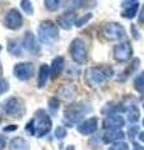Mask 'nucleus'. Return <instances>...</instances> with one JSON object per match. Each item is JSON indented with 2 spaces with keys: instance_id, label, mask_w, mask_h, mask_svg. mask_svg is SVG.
<instances>
[{
  "instance_id": "aec40b11",
  "label": "nucleus",
  "mask_w": 144,
  "mask_h": 150,
  "mask_svg": "<svg viewBox=\"0 0 144 150\" xmlns=\"http://www.w3.org/2000/svg\"><path fill=\"white\" fill-rule=\"evenodd\" d=\"M57 94L59 98H62L64 100H72L75 95V91H74V88H72L70 85H64L59 89Z\"/></svg>"
},
{
  "instance_id": "a18cd8bd",
  "label": "nucleus",
  "mask_w": 144,
  "mask_h": 150,
  "mask_svg": "<svg viewBox=\"0 0 144 150\" xmlns=\"http://www.w3.org/2000/svg\"><path fill=\"white\" fill-rule=\"evenodd\" d=\"M143 109H144V104H143Z\"/></svg>"
},
{
  "instance_id": "6ab92c4d",
  "label": "nucleus",
  "mask_w": 144,
  "mask_h": 150,
  "mask_svg": "<svg viewBox=\"0 0 144 150\" xmlns=\"http://www.w3.org/2000/svg\"><path fill=\"white\" fill-rule=\"evenodd\" d=\"M8 51L14 56H21L23 54V46L16 39H9L8 40Z\"/></svg>"
},
{
  "instance_id": "4be33fe9",
  "label": "nucleus",
  "mask_w": 144,
  "mask_h": 150,
  "mask_svg": "<svg viewBox=\"0 0 144 150\" xmlns=\"http://www.w3.org/2000/svg\"><path fill=\"white\" fill-rule=\"evenodd\" d=\"M138 8H139L138 3H133V4H131V5L125 6V9L122 11V16L125 18V19H133L137 15Z\"/></svg>"
},
{
  "instance_id": "f257e3e1",
  "label": "nucleus",
  "mask_w": 144,
  "mask_h": 150,
  "mask_svg": "<svg viewBox=\"0 0 144 150\" xmlns=\"http://www.w3.org/2000/svg\"><path fill=\"white\" fill-rule=\"evenodd\" d=\"M25 130L30 135H34L36 138H43L52 130V119L46 114V111L40 109L35 112L34 118L26 124Z\"/></svg>"
},
{
  "instance_id": "0eeeda50",
  "label": "nucleus",
  "mask_w": 144,
  "mask_h": 150,
  "mask_svg": "<svg viewBox=\"0 0 144 150\" xmlns=\"http://www.w3.org/2000/svg\"><path fill=\"white\" fill-rule=\"evenodd\" d=\"M100 33L106 40H120L125 38V30L119 23H105Z\"/></svg>"
},
{
  "instance_id": "c85d7f7f",
  "label": "nucleus",
  "mask_w": 144,
  "mask_h": 150,
  "mask_svg": "<svg viewBox=\"0 0 144 150\" xmlns=\"http://www.w3.org/2000/svg\"><path fill=\"white\" fill-rule=\"evenodd\" d=\"M139 63H140V62H139V59H134V60H133V63H132V67H129V68H128V69H127V70H125V71L123 73L124 76H125V78L129 76V75H131V74L134 71V70H135V69L138 68Z\"/></svg>"
},
{
  "instance_id": "412c9836",
  "label": "nucleus",
  "mask_w": 144,
  "mask_h": 150,
  "mask_svg": "<svg viewBox=\"0 0 144 150\" xmlns=\"http://www.w3.org/2000/svg\"><path fill=\"white\" fill-rule=\"evenodd\" d=\"M127 118L131 123H137L140 118V112H139V108L137 105H129L128 109H127Z\"/></svg>"
},
{
  "instance_id": "a211bd4d",
  "label": "nucleus",
  "mask_w": 144,
  "mask_h": 150,
  "mask_svg": "<svg viewBox=\"0 0 144 150\" xmlns=\"http://www.w3.org/2000/svg\"><path fill=\"white\" fill-rule=\"evenodd\" d=\"M73 23H75V21H74V15H73L72 13L63 14V15L58 19V25L60 28H63V29H65V30L72 29Z\"/></svg>"
},
{
  "instance_id": "9b49d317",
  "label": "nucleus",
  "mask_w": 144,
  "mask_h": 150,
  "mask_svg": "<svg viewBox=\"0 0 144 150\" xmlns=\"http://www.w3.org/2000/svg\"><path fill=\"white\" fill-rule=\"evenodd\" d=\"M125 124V120L122 115H118V114H108L104 118L103 120V126L105 129H120V128H123Z\"/></svg>"
},
{
  "instance_id": "4468645a",
  "label": "nucleus",
  "mask_w": 144,
  "mask_h": 150,
  "mask_svg": "<svg viewBox=\"0 0 144 150\" xmlns=\"http://www.w3.org/2000/svg\"><path fill=\"white\" fill-rule=\"evenodd\" d=\"M124 137L125 135L120 129H110V130H106L101 138H103V142L105 144H110V143L122 142Z\"/></svg>"
},
{
  "instance_id": "f8f14e48",
  "label": "nucleus",
  "mask_w": 144,
  "mask_h": 150,
  "mask_svg": "<svg viewBox=\"0 0 144 150\" xmlns=\"http://www.w3.org/2000/svg\"><path fill=\"white\" fill-rule=\"evenodd\" d=\"M98 129V118L92 116L78 125V131L82 135H92Z\"/></svg>"
},
{
  "instance_id": "e433bc0d",
  "label": "nucleus",
  "mask_w": 144,
  "mask_h": 150,
  "mask_svg": "<svg viewBox=\"0 0 144 150\" xmlns=\"http://www.w3.org/2000/svg\"><path fill=\"white\" fill-rule=\"evenodd\" d=\"M133 149H134V150H144V146L139 145L138 143H133Z\"/></svg>"
},
{
  "instance_id": "1a4fd4ad",
  "label": "nucleus",
  "mask_w": 144,
  "mask_h": 150,
  "mask_svg": "<svg viewBox=\"0 0 144 150\" xmlns=\"http://www.w3.org/2000/svg\"><path fill=\"white\" fill-rule=\"evenodd\" d=\"M14 75H15L16 79H19L21 81H26L31 79V76L34 75V65L31 63H18L15 64V67L13 69Z\"/></svg>"
},
{
  "instance_id": "72a5a7b5",
  "label": "nucleus",
  "mask_w": 144,
  "mask_h": 150,
  "mask_svg": "<svg viewBox=\"0 0 144 150\" xmlns=\"http://www.w3.org/2000/svg\"><path fill=\"white\" fill-rule=\"evenodd\" d=\"M138 131H139V128L138 126H133V128H131L128 130V137H129V139H134V137L135 135H138Z\"/></svg>"
},
{
  "instance_id": "5701e85b",
  "label": "nucleus",
  "mask_w": 144,
  "mask_h": 150,
  "mask_svg": "<svg viewBox=\"0 0 144 150\" xmlns=\"http://www.w3.org/2000/svg\"><path fill=\"white\" fill-rule=\"evenodd\" d=\"M82 4H83V0H68L65 3V11L68 13L75 11L77 9L80 8Z\"/></svg>"
},
{
  "instance_id": "423d86ee",
  "label": "nucleus",
  "mask_w": 144,
  "mask_h": 150,
  "mask_svg": "<svg viewBox=\"0 0 144 150\" xmlns=\"http://www.w3.org/2000/svg\"><path fill=\"white\" fill-rule=\"evenodd\" d=\"M69 53L72 55V59L77 64H85L88 62V50L85 43L80 38L73 39L70 46H69Z\"/></svg>"
},
{
  "instance_id": "2f4dec72",
  "label": "nucleus",
  "mask_w": 144,
  "mask_h": 150,
  "mask_svg": "<svg viewBox=\"0 0 144 150\" xmlns=\"http://www.w3.org/2000/svg\"><path fill=\"white\" fill-rule=\"evenodd\" d=\"M89 146L93 148V149H99L100 148V138L98 135L93 137L90 140H89Z\"/></svg>"
},
{
  "instance_id": "2eb2a0df",
  "label": "nucleus",
  "mask_w": 144,
  "mask_h": 150,
  "mask_svg": "<svg viewBox=\"0 0 144 150\" xmlns=\"http://www.w3.org/2000/svg\"><path fill=\"white\" fill-rule=\"evenodd\" d=\"M50 75H52V73H50V67L48 64H41V67L39 68V73H38V86L39 88L45 86V84L48 81Z\"/></svg>"
},
{
  "instance_id": "a19ab883",
  "label": "nucleus",
  "mask_w": 144,
  "mask_h": 150,
  "mask_svg": "<svg viewBox=\"0 0 144 150\" xmlns=\"http://www.w3.org/2000/svg\"><path fill=\"white\" fill-rule=\"evenodd\" d=\"M65 150H75V148H74V145H68V148Z\"/></svg>"
},
{
  "instance_id": "37998d69",
  "label": "nucleus",
  "mask_w": 144,
  "mask_h": 150,
  "mask_svg": "<svg viewBox=\"0 0 144 150\" xmlns=\"http://www.w3.org/2000/svg\"><path fill=\"white\" fill-rule=\"evenodd\" d=\"M0 123H1V118H0Z\"/></svg>"
},
{
  "instance_id": "c756f323",
  "label": "nucleus",
  "mask_w": 144,
  "mask_h": 150,
  "mask_svg": "<svg viewBox=\"0 0 144 150\" xmlns=\"http://www.w3.org/2000/svg\"><path fill=\"white\" fill-rule=\"evenodd\" d=\"M109 150H131V149H129L128 144H125L124 142H118L111 145Z\"/></svg>"
},
{
  "instance_id": "6e6552de",
  "label": "nucleus",
  "mask_w": 144,
  "mask_h": 150,
  "mask_svg": "<svg viewBox=\"0 0 144 150\" xmlns=\"http://www.w3.org/2000/svg\"><path fill=\"white\" fill-rule=\"evenodd\" d=\"M3 23L8 29L18 30L23 25V15L18 9H10L5 13V16L3 19Z\"/></svg>"
},
{
  "instance_id": "bb28decb",
  "label": "nucleus",
  "mask_w": 144,
  "mask_h": 150,
  "mask_svg": "<svg viewBox=\"0 0 144 150\" xmlns=\"http://www.w3.org/2000/svg\"><path fill=\"white\" fill-rule=\"evenodd\" d=\"M92 18H93V14L92 13H88V14H85V15H83V16H80L79 19H77L75 23H74V25H75L77 28H82L83 25H85Z\"/></svg>"
},
{
  "instance_id": "9d476101",
  "label": "nucleus",
  "mask_w": 144,
  "mask_h": 150,
  "mask_svg": "<svg viewBox=\"0 0 144 150\" xmlns=\"http://www.w3.org/2000/svg\"><path fill=\"white\" fill-rule=\"evenodd\" d=\"M132 54H133V49L129 41H123V43L115 45L113 49L114 59L118 60V62H128L132 58Z\"/></svg>"
},
{
  "instance_id": "cd10ccee",
  "label": "nucleus",
  "mask_w": 144,
  "mask_h": 150,
  "mask_svg": "<svg viewBox=\"0 0 144 150\" xmlns=\"http://www.w3.org/2000/svg\"><path fill=\"white\" fill-rule=\"evenodd\" d=\"M48 105H49V110H50L52 114H55V112L58 111V109H59V101H58L57 98H52V99L49 100Z\"/></svg>"
},
{
  "instance_id": "f03ea898",
  "label": "nucleus",
  "mask_w": 144,
  "mask_h": 150,
  "mask_svg": "<svg viewBox=\"0 0 144 150\" xmlns=\"http://www.w3.org/2000/svg\"><path fill=\"white\" fill-rule=\"evenodd\" d=\"M111 75H113V69L108 65L93 67L85 71V81L89 86L94 88L103 84L105 80H108Z\"/></svg>"
},
{
  "instance_id": "58836bf2",
  "label": "nucleus",
  "mask_w": 144,
  "mask_h": 150,
  "mask_svg": "<svg viewBox=\"0 0 144 150\" xmlns=\"http://www.w3.org/2000/svg\"><path fill=\"white\" fill-rule=\"evenodd\" d=\"M132 31H133V34H134V38H135V39H139V33L137 31V29H135V26H132Z\"/></svg>"
},
{
  "instance_id": "49530a36",
  "label": "nucleus",
  "mask_w": 144,
  "mask_h": 150,
  "mask_svg": "<svg viewBox=\"0 0 144 150\" xmlns=\"http://www.w3.org/2000/svg\"><path fill=\"white\" fill-rule=\"evenodd\" d=\"M143 125H144V120H143Z\"/></svg>"
},
{
  "instance_id": "dca6fc26",
  "label": "nucleus",
  "mask_w": 144,
  "mask_h": 150,
  "mask_svg": "<svg viewBox=\"0 0 144 150\" xmlns=\"http://www.w3.org/2000/svg\"><path fill=\"white\" fill-rule=\"evenodd\" d=\"M64 68V58L63 56H57V58L53 59L52 65H50V73H52V78L53 79H57L62 70Z\"/></svg>"
},
{
  "instance_id": "7ed1b4c3",
  "label": "nucleus",
  "mask_w": 144,
  "mask_h": 150,
  "mask_svg": "<svg viewBox=\"0 0 144 150\" xmlns=\"http://www.w3.org/2000/svg\"><path fill=\"white\" fill-rule=\"evenodd\" d=\"M92 111V106L87 103H74L67 106L65 111H64V121H67L69 126H73L74 124L79 123L87 112Z\"/></svg>"
},
{
  "instance_id": "ea45409f",
  "label": "nucleus",
  "mask_w": 144,
  "mask_h": 150,
  "mask_svg": "<svg viewBox=\"0 0 144 150\" xmlns=\"http://www.w3.org/2000/svg\"><path fill=\"white\" fill-rule=\"evenodd\" d=\"M139 140L144 143V131H140V133H139Z\"/></svg>"
},
{
  "instance_id": "c9c22d12",
  "label": "nucleus",
  "mask_w": 144,
  "mask_h": 150,
  "mask_svg": "<svg viewBox=\"0 0 144 150\" xmlns=\"http://www.w3.org/2000/svg\"><path fill=\"white\" fill-rule=\"evenodd\" d=\"M138 20H139V23H140V24H144V5H143L142 10H140V14H139Z\"/></svg>"
},
{
  "instance_id": "20e7f679",
  "label": "nucleus",
  "mask_w": 144,
  "mask_h": 150,
  "mask_svg": "<svg viewBox=\"0 0 144 150\" xmlns=\"http://www.w3.org/2000/svg\"><path fill=\"white\" fill-rule=\"evenodd\" d=\"M38 38L40 43L50 45L59 39V29L52 20L41 21L38 26Z\"/></svg>"
},
{
  "instance_id": "c03bdc74",
  "label": "nucleus",
  "mask_w": 144,
  "mask_h": 150,
  "mask_svg": "<svg viewBox=\"0 0 144 150\" xmlns=\"http://www.w3.org/2000/svg\"><path fill=\"white\" fill-rule=\"evenodd\" d=\"M0 50H1V45H0Z\"/></svg>"
},
{
  "instance_id": "473e14b6",
  "label": "nucleus",
  "mask_w": 144,
  "mask_h": 150,
  "mask_svg": "<svg viewBox=\"0 0 144 150\" xmlns=\"http://www.w3.org/2000/svg\"><path fill=\"white\" fill-rule=\"evenodd\" d=\"M9 90V83L4 78H0V95L5 94Z\"/></svg>"
},
{
  "instance_id": "ddd939ff",
  "label": "nucleus",
  "mask_w": 144,
  "mask_h": 150,
  "mask_svg": "<svg viewBox=\"0 0 144 150\" xmlns=\"http://www.w3.org/2000/svg\"><path fill=\"white\" fill-rule=\"evenodd\" d=\"M23 46L33 54H39L40 53V48L38 46L36 43V38L31 31H26L24 34V39H23Z\"/></svg>"
},
{
  "instance_id": "b1692460",
  "label": "nucleus",
  "mask_w": 144,
  "mask_h": 150,
  "mask_svg": "<svg viewBox=\"0 0 144 150\" xmlns=\"http://www.w3.org/2000/svg\"><path fill=\"white\" fill-rule=\"evenodd\" d=\"M44 5L49 11H57L62 5V0H44Z\"/></svg>"
},
{
  "instance_id": "f704fd0d",
  "label": "nucleus",
  "mask_w": 144,
  "mask_h": 150,
  "mask_svg": "<svg viewBox=\"0 0 144 150\" xmlns=\"http://www.w3.org/2000/svg\"><path fill=\"white\" fill-rule=\"evenodd\" d=\"M6 146V140L3 135H0V150H4Z\"/></svg>"
},
{
  "instance_id": "39448f33",
  "label": "nucleus",
  "mask_w": 144,
  "mask_h": 150,
  "mask_svg": "<svg viewBox=\"0 0 144 150\" xmlns=\"http://www.w3.org/2000/svg\"><path fill=\"white\" fill-rule=\"evenodd\" d=\"M0 109L4 114L11 116V118H21L25 114V105L20 98H9L1 103Z\"/></svg>"
},
{
  "instance_id": "4c0bfd02",
  "label": "nucleus",
  "mask_w": 144,
  "mask_h": 150,
  "mask_svg": "<svg viewBox=\"0 0 144 150\" xmlns=\"http://www.w3.org/2000/svg\"><path fill=\"white\" fill-rule=\"evenodd\" d=\"M18 128L16 125H11V126H5L4 128V131H13V130H15Z\"/></svg>"
},
{
  "instance_id": "393cba45",
  "label": "nucleus",
  "mask_w": 144,
  "mask_h": 150,
  "mask_svg": "<svg viewBox=\"0 0 144 150\" xmlns=\"http://www.w3.org/2000/svg\"><path fill=\"white\" fill-rule=\"evenodd\" d=\"M134 88H135L137 91L144 94V71L135 78V80H134Z\"/></svg>"
},
{
  "instance_id": "7c9ffc66",
  "label": "nucleus",
  "mask_w": 144,
  "mask_h": 150,
  "mask_svg": "<svg viewBox=\"0 0 144 150\" xmlns=\"http://www.w3.org/2000/svg\"><path fill=\"white\" fill-rule=\"evenodd\" d=\"M65 135H67L65 128H63V126H58V128L55 129V138H57V139L62 140V139L65 138Z\"/></svg>"
},
{
  "instance_id": "79ce46f5",
  "label": "nucleus",
  "mask_w": 144,
  "mask_h": 150,
  "mask_svg": "<svg viewBox=\"0 0 144 150\" xmlns=\"http://www.w3.org/2000/svg\"><path fill=\"white\" fill-rule=\"evenodd\" d=\"M131 1H137V0H131Z\"/></svg>"
},
{
  "instance_id": "f3484780",
  "label": "nucleus",
  "mask_w": 144,
  "mask_h": 150,
  "mask_svg": "<svg viewBox=\"0 0 144 150\" xmlns=\"http://www.w3.org/2000/svg\"><path fill=\"white\" fill-rule=\"evenodd\" d=\"M9 149L10 150H29V144H28V142L24 138L16 137L10 140Z\"/></svg>"
},
{
  "instance_id": "a878e982",
  "label": "nucleus",
  "mask_w": 144,
  "mask_h": 150,
  "mask_svg": "<svg viewBox=\"0 0 144 150\" xmlns=\"http://www.w3.org/2000/svg\"><path fill=\"white\" fill-rule=\"evenodd\" d=\"M20 6H21L23 10H24V13L28 14V15H33L34 14V8H33V4H31L30 0H21Z\"/></svg>"
}]
</instances>
